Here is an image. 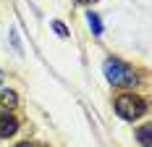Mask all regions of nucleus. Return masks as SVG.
Returning <instances> with one entry per match:
<instances>
[{"mask_svg": "<svg viewBox=\"0 0 152 147\" xmlns=\"http://www.w3.org/2000/svg\"><path fill=\"white\" fill-rule=\"evenodd\" d=\"M81 3H89V0H81Z\"/></svg>", "mask_w": 152, "mask_h": 147, "instance_id": "9b49d317", "label": "nucleus"}, {"mask_svg": "<svg viewBox=\"0 0 152 147\" xmlns=\"http://www.w3.org/2000/svg\"><path fill=\"white\" fill-rule=\"evenodd\" d=\"M16 147H37V145H31V142H21V145H16Z\"/></svg>", "mask_w": 152, "mask_h": 147, "instance_id": "1a4fd4ad", "label": "nucleus"}, {"mask_svg": "<svg viewBox=\"0 0 152 147\" xmlns=\"http://www.w3.org/2000/svg\"><path fill=\"white\" fill-rule=\"evenodd\" d=\"M87 24H89V29H92V34H102V21H100V16L94 13V11H89L87 13Z\"/></svg>", "mask_w": 152, "mask_h": 147, "instance_id": "20e7f679", "label": "nucleus"}, {"mask_svg": "<svg viewBox=\"0 0 152 147\" xmlns=\"http://www.w3.org/2000/svg\"><path fill=\"white\" fill-rule=\"evenodd\" d=\"M53 29H55L58 37H68V29H66V24H63V21H53Z\"/></svg>", "mask_w": 152, "mask_h": 147, "instance_id": "0eeeda50", "label": "nucleus"}, {"mask_svg": "<svg viewBox=\"0 0 152 147\" xmlns=\"http://www.w3.org/2000/svg\"><path fill=\"white\" fill-rule=\"evenodd\" d=\"M0 82H3V71H0Z\"/></svg>", "mask_w": 152, "mask_h": 147, "instance_id": "9d476101", "label": "nucleus"}, {"mask_svg": "<svg viewBox=\"0 0 152 147\" xmlns=\"http://www.w3.org/2000/svg\"><path fill=\"white\" fill-rule=\"evenodd\" d=\"M115 110L118 116L126 118V121H137L147 113V103L139 97V95H131V92H123L115 97Z\"/></svg>", "mask_w": 152, "mask_h": 147, "instance_id": "f257e3e1", "label": "nucleus"}, {"mask_svg": "<svg viewBox=\"0 0 152 147\" xmlns=\"http://www.w3.org/2000/svg\"><path fill=\"white\" fill-rule=\"evenodd\" d=\"M105 76L115 87H134L137 84V71L131 66H126L121 60H113V58L105 60Z\"/></svg>", "mask_w": 152, "mask_h": 147, "instance_id": "f03ea898", "label": "nucleus"}, {"mask_svg": "<svg viewBox=\"0 0 152 147\" xmlns=\"http://www.w3.org/2000/svg\"><path fill=\"white\" fill-rule=\"evenodd\" d=\"M11 42H13V47L21 53V42H18V34H16V29H11Z\"/></svg>", "mask_w": 152, "mask_h": 147, "instance_id": "6e6552de", "label": "nucleus"}, {"mask_svg": "<svg viewBox=\"0 0 152 147\" xmlns=\"http://www.w3.org/2000/svg\"><path fill=\"white\" fill-rule=\"evenodd\" d=\"M18 103V97H16L13 89H0V105H5V108H13Z\"/></svg>", "mask_w": 152, "mask_h": 147, "instance_id": "39448f33", "label": "nucleus"}, {"mask_svg": "<svg viewBox=\"0 0 152 147\" xmlns=\"http://www.w3.org/2000/svg\"><path fill=\"white\" fill-rule=\"evenodd\" d=\"M16 129H18V121H16L13 113H0V137H13Z\"/></svg>", "mask_w": 152, "mask_h": 147, "instance_id": "7ed1b4c3", "label": "nucleus"}, {"mask_svg": "<svg viewBox=\"0 0 152 147\" xmlns=\"http://www.w3.org/2000/svg\"><path fill=\"white\" fill-rule=\"evenodd\" d=\"M137 139H139V142H142L144 147H150V145H152V137H150V126H142V129L137 132Z\"/></svg>", "mask_w": 152, "mask_h": 147, "instance_id": "423d86ee", "label": "nucleus"}]
</instances>
